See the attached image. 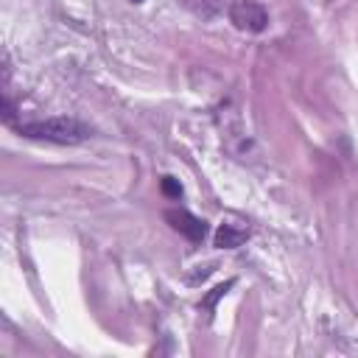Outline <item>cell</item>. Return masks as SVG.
Segmentation results:
<instances>
[{
    "instance_id": "obj_6",
    "label": "cell",
    "mask_w": 358,
    "mask_h": 358,
    "mask_svg": "<svg viewBox=\"0 0 358 358\" xmlns=\"http://www.w3.org/2000/svg\"><path fill=\"white\" fill-rule=\"evenodd\" d=\"M159 187H162V193H165L168 199H179V196H182V185H179L173 176H162Z\"/></svg>"
},
{
    "instance_id": "obj_9",
    "label": "cell",
    "mask_w": 358,
    "mask_h": 358,
    "mask_svg": "<svg viewBox=\"0 0 358 358\" xmlns=\"http://www.w3.org/2000/svg\"><path fill=\"white\" fill-rule=\"evenodd\" d=\"M131 3H143V0H131Z\"/></svg>"
},
{
    "instance_id": "obj_3",
    "label": "cell",
    "mask_w": 358,
    "mask_h": 358,
    "mask_svg": "<svg viewBox=\"0 0 358 358\" xmlns=\"http://www.w3.org/2000/svg\"><path fill=\"white\" fill-rule=\"evenodd\" d=\"M165 221H168L179 235H185V238L193 241V243L204 241V235H207V224H204L201 218H196L193 213H187V210H165Z\"/></svg>"
},
{
    "instance_id": "obj_7",
    "label": "cell",
    "mask_w": 358,
    "mask_h": 358,
    "mask_svg": "<svg viewBox=\"0 0 358 358\" xmlns=\"http://www.w3.org/2000/svg\"><path fill=\"white\" fill-rule=\"evenodd\" d=\"M210 271H213V266H199V271H196V274H190L187 280H190V282H196V280H204Z\"/></svg>"
},
{
    "instance_id": "obj_1",
    "label": "cell",
    "mask_w": 358,
    "mask_h": 358,
    "mask_svg": "<svg viewBox=\"0 0 358 358\" xmlns=\"http://www.w3.org/2000/svg\"><path fill=\"white\" fill-rule=\"evenodd\" d=\"M25 137L34 140H48V143H62V145H76L90 137V129L78 123L76 117H45V120H31L17 129Z\"/></svg>"
},
{
    "instance_id": "obj_2",
    "label": "cell",
    "mask_w": 358,
    "mask_h": 358,
    "mask_svg": "<svg viewBox=\"0 0 358 358\" xmlns=\"http://www.w3.org/2000/svg\"><path fill=\"white\" fill-rule=\"evenodd\" d=\"M229 22L238 28V31H249V34H257L268 25V14L260 3L255 0H235L229 6Z\"/></svg>"
},
{
    "instance_id": "obj_4",
    "label": "cell",
    "mask_w": 358,
    "mask_h": 358,
    "mask_svg": "<svg viewBox=\"0 0 358 358\" xmlns=\"http://www.w3.org/2000/svg\"><path fill=\"white\" fill-rule=\"evenodd\" d=\"M246 229H235L232 224H221L218 227V232H215V246H221V249H235V246H241L243 241H246Z\"/></svg>"
},
{
    "instance_id": "obj_8",
    "label": "cell",
    "mask_w": 358,
    "mask_h": 358,
    "mask_svg": "<svg viewBox=\"0 0 358 358\" xmlns=\"http://www.w3.org/2000/svg\"><path fill=\"white\" fill-rule=\"evenodd\" d=\"M11 115H14V106H11V101H3V117H6V120H11Z\"/></svg>"
},
{
    "instance_id": "obj_5",
    "label": "cell",
    "mask_w": 358,
    "mask_h": 358,
    "mask_svg": "<svg viewBox=\"0 0 358 358\" xmlns=\"http://www.w3.org/2000/svg\"><path fill=\"white\" fill-rule=\"evenodd\" d=\"M232 285H235V280H227V282L215 285V288H213V291H210V294L204 296V302H201V305H204L207 310H213V308H215V302H218V299H221V296H224V294H227V291H229Z\"/></svg>"
}]
</instances>
